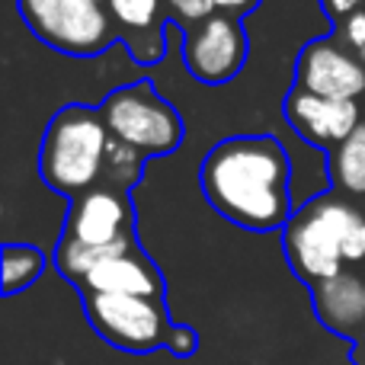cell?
I'll use <instances>...</instances> for the list:
<instances>
[{
	"instance_id": "obj_15",
	"label": "cell",
	"mask_w": 365,
	"mask_h": 365,
	"mask_svg": "<svg viewBox=\"0 0 365 365\" xmlns=\"http://www.w3.org/2000/svg\"><path fill=\"white\" fill-rule=\"evenodd\" d=\"M42 266H45V259L36 247H29V244L4 247V292L13 295V292L32 285L38 279V272H42Z\"/></svg>"
},
{
	"instance_id": "obj_4",
	"label": "cell",
	"mask_w": 365,
	"mask_h": 365,
	"mask_svg": "<svg viewBox=\"0 0 365 365\" xmlns=\"http://www.w3.org/2000/svg\"><path fill=\"white\" fill-rule=\"evenodd\" d=\"M103 122L115 141L138 154H170L182 141L177 109L145 81L115 90L103 106Z\"/></svg>"
},
{
	"instance_id": "obj_10",
	"label": "cell",
	"mask_w": 365,
	"mask_h": 365,
	"mask_svg": "<svg viewBox=\"0 0 365 365\" xmlns=\"http://www.w3.org/2000/svg\"><path fill=\"white\" fill-rule=\"evenodd\" d=\"M128 212L125 199L113 189H93L74 199L64 225V237L83 247H109L128 237Z\"/></svg>"
},
{
	"instance_id": "obj_16",
	"label": "cell",
	"mask_w": 365,
	"mask_h": 365,
	"mask_svg": "<svg viewBox=\"0 0 365 365\" xmlns=\"http://www.w3.org/2000/svg\"><path fill=\"white\" fill-rule=\"evenodd\" d=\"M109 13L119 19L125 29H151L160 19V0H106Z\"/></svg>"
},
{
	"instance_id": "obj_11",
	"label": "cell",
	"mask_w": 365,
	"mask_h": 365,
	"mask_svg": "<svg viewBox=\"0 0 365 365\" xmlns=\"http://www.w3.org/2000/svg\"><path fill=\"white\" fill-rule=\"evenodd\" d=\"M87 295H141V298H160V272L138 253H122L109 257L100 266L90 269V276L81 282Z\"/></svg>"
},
{
	"instance_id": "obj_14",
	"label": "cell",
	"mask_w": 365,
	"mask_h": 365,
	"mask_svg": "<svg viewBox=\"0 0 365 365\" xmlns=\"http://www.w3.org/2000/svg\"><path fill=\"white\" fill-rule=\"evenodd\" d=\"M330 177H334V182L343 192L365 195V119L340 148H334Z\"/></svg>"
},
{
	"instance_id": "obj_12",
	"label": "cell",
	"mask_w": 365,
	"mask_h": 365,
	"mask_svg": "<svg viewBox=\"0 0 365 365\" xmlns=\"http://www.w3.org/2000/svg\"><path fill=\"white\" fill-rule=\"evenodd\" d=\"M314 311L330 330L359 336L365 330V279L356 272H340L314 285Z\"/></svg>"
},
{
	"instance_id": "obj_6",
	"label": "cell",
	"mask_w": 365,
	"mask_h": 365,
	"mask_svg": "<svg viewBox=\"0 0 365 365\" xmlns=\"http://www.w3.org/2000/svg\"><path fill=\"white\" fill-rule=\"evenodd\" d=\"M93 330L125 353H151L167 346L173 324L160 298L141 295H87L83 302Z\"/></svg>"
},
{
	"instance_id": "obj_22",
	"label": "cell",
	"mask_w": 365,
	"mask_h": 365,
	"mask_svg": "<svg viewBox=\"0 0 365 365\" xmlns=\"http://www.w3.org/2000/svg\"><path fill=\"white\" fill-rule=\"evenodd\" d=\"M93 4H103V0H93Z\"/></svg>"
},
{
	"instance_id": "obj_8",
	"label": "cell",
	"mask_w": 365,
	"mask_h": 365,
	"mask_svg": "<svg viewBox=\"0 0 365 365\" xmlns=\"http://www.w3.org/2000/svg\"><path fill=\"white\" fill-rule=\"evenodd\" d=\"M298 90L356 103L365 93V64L336 38H317L298 58Z\"/></svg>"
},
{
	"instance_id": "obj_19",
	"label": "cell",
	"mask_w": 365,
	"mask_h": 365,
	"mask_svg": "<svg viewBox=\"0 0 365 365\" xmlns=\"http://www.w3.org/2000/svg\"><path fill=\"white\" fill-rule=\"evenodd\" d=\"M167 349H170V353H177V356H192L195 353V334L189 327H173Z\"/></svg>"
},
{
	"instance_id": "obj_3",
	"label": "cell",
	"mask_w": 365,
	"mask_h": 365,
	"mask_svg": "<svg viewBox=\"0 0 365 365\" xmlns=\"http://www.w3.org/2000/svg\"><path fill=\"white\" fill-rule=\"evenodd\" d=\"M109 135L103 113L87 106H68L51 119L42 138L38 170L51 189L77 195L106 173L109 164Z\"/></svg>"
},
{
	"instance_id": "obj_1",
	"label": "cell",
	"mask_w": 365,
	"mask_h": 365,
	"mask_svg": "<svg viewBox=\"0 0 365 365\" xmlns=\"http://www.w3.org/2000/svg\"><path fill=\"white\" fill-rule=\"evenodd\" d=\"M289 158L272 135L225 138L205 154L199 182L215 212L247 231H276L292 221Z\"/></svg>"
},
{
	"instance_id": "obj_2",
	"label": "cell",
	"mask_w": 365,
	"mask_h": 365,
	"mask_svg": "<svg viewBox=\"0 0 365 365\" xmlns=\"http://www.w3.org/2000/svg\"><path fill=\"white\" fill-rule=\"evenodd\" d=\"M285 257L298 279L311 285L340 276L343 263L365 259V215L336 195L302 205L285 225Z\"/></svg>"
},
{
	"instance_id": "obj_7",
	"label": "cell",
	"mask_w": 365,
	"mask_h": 365,
	"mask_svg": "<svg viewBox=\"0 0 365 365\" xmlns=\"http://www.w3.org/2000/svg\"><path fill=\"white\" fill-rule=\"evenodd\" d=\"M247 58V36L240 19L234 16H208L205 23L192 26L182 38V61L202 83H225L237 77Z\"/></svg>"
},
{
	"instance_id": "obj_17",
	"label": "cell",
	"mask_w": 365,
	"mask_h": 365,
	"mask_svg": "<svg viewBox=\"0 0 365 365\" xmlns=\"http://www.w3.org/2000/svg\"><path fill=\"white\" fill-rule=\"evenodd\" d=\"M167 6H170V13L180 19V23H205L208 16H215V4L212 0H167Z\"/></svg>"
},
{
	"instance_id": "obj_5",
	"label": "cell",
	"mask_w": 365,
	"mask_h": 365,
	"mask_svg": "<svg viewBox=\"0 0 365 365\" xmlns=\"http://www.w3.org/2000/svg\"><path fill=\"white\" fill-rule=\"evenodd\" d=\"M19 16L45 45L64 55H100L113 45V19L93 0H16Z\"/></svg>"
},
{
	"instance_id": "obj_13",
	"label": "cell",
	"mask_w": 365,
	"mask_h": 365,
	"mask_svg": "<svg viewBox=\"0 0 365 365\" xmlns=\"http://www.w3.org/2000/svg\"><path fill=\"white\" fill-rule=\"evenodd\" d=\"M132 250H135L132 237H122V240H115V244H109V247H83V244H77V240L61 237L58 253H55V263H58V269L71 279V282L81 285L83 279L90 276V269L100 266L103 259L122 257V253H132Z\"/></svg>"
},
{
	"instance_id": "obj_21",
	"label": "cell",
	"mask_w": 365,
	"mask_h": 365,
	"mask_svg": "<svg viewBox=\"0 0 365 365\" xmlns=\"http://www.w3.org/2000/svg\"><path fill=\"white\" fill-rule=\"evenodd\" d=\"M215 10H225V13H240L247 10V6H253L257 0H212Z\"/></svg>"
},
{
	"instance_id": "obj_20",
	"label": "cell",
	"mask_w": 365,
	"mask_h": 365,
	"mask_svg": "<svg viewBox=\"0 0 365 365\" xmlns=\"http://www.w3.org/2000/svg\"><path fill=\"white\" fill-rule=\"evenodd\" d=\"M327 4V10L334 13V16H353V13H359L356 6H359V0H324Z\"/></svg>"
},
{
	"instance_id": "obj_18",
	"label": "cell",
	"mask_w": 365,
	"mask_h": 365,
	"mask_svg": "<svg viewBox=\"0 0 365 365\" xmlns=\"http://www.w3.org/2000/svg\"><path fill=\"white\" fill-rule=\"evenodd\" d=\"M343 42H346L349 51L365 64V13L362 10L346 16V23H343Z\"/></svg>"
},
{
	"instance_id": "obj_9",
	"label": "cell",
	"mask_w": 365,
	"mask_h": 365,
	"mask_svg": "<svg viewBox=\"0 0 365 365\" xmlns=\"http://www.w3.org/2000/svg\"><path fill=\"white\" fill-rule=\"evenodd\" d=\"M285 115L304 141L317 148H340L359 128V106L349 100H327L308 90H292L285 100Z\"/></svg>"
}]
</instances>
